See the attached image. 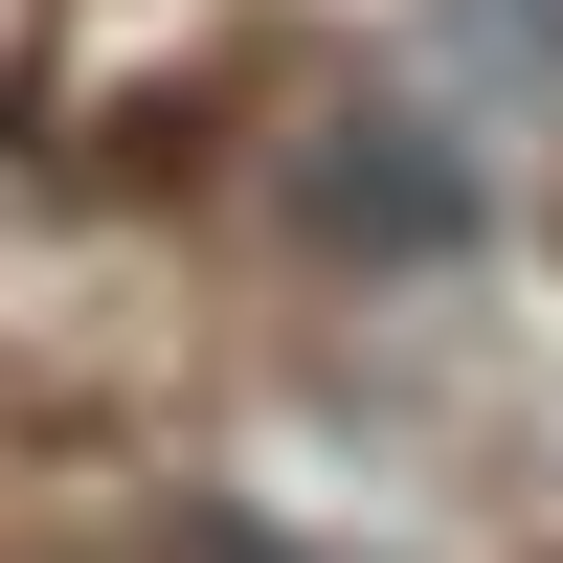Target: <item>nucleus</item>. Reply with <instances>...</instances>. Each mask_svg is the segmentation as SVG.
<instances>
[{
    "label": "nucleus",
    "mask_w": 563,
    "mask_h": 563,
    "mask_svg": "<svg viewBox=\"0 0 563 563\" xmlns=\"http://www.w3.org/2000/svg\"><path fill=\"white\" fill-rule=\"evenodd\" d=\"M0 563H113V541H68V519H0Z\"/></svg>",
    "instance_id": "nucleus-1"
}]
</instances>
